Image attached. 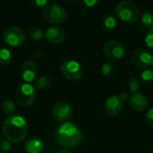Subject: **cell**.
<instances>
[{"instance_id": "obj_1", "label": "cell", "mask_w": 153, "mask_h": 153, "mask_svg": "<svg viewBox=\"0 0 153 153\" xmlns=\"http://www.w3.org/2000/svg\"><path fill=\"white\" fill-rule=\"evenodd\" d=\"M55 138L56 143L65 149H74L82 141V133L79 126L71 122L61 123L56 129Z\"/></svg>"}, {"instance_id": "obj_2", "label": "cell", "mask_w": 153, "mask_h": 153, "mask_svg": "<svg viewBox=\"0 0 153 153\" xmlns=\"http://www.w3.org/2000/svg\"><path fill=\"white\" fill-rule=\"evenodd\" d=\"M2 130L7 141L12 143H19L27 136L28 125L22 117L13 115L4 120Z\"/></svg>"}, {"instance_id": "obj_3", "label": "cell", "mask_w": 153, "mask_h": 153, "mask_svg": "<svg viewBox=\"0 0 153 153\" xmlns=\"http://www.w3.org/2000/svg\"><path fill=\"white\" fill-rule=\"evenodd\" d=\"M115 13L120 21L126 23H134L140 17L138 6L129 0L120 2L115 9Z\"/></svg>"}, {"instance_id": "obj_4", "label": "cell", "mask_w": 153, "mask_h": 153, "mask_svg": "<svg viewBox=\"0 0 153 153\" xmlns=\"http://www.w3.org/2000/svg\"><path fill=\"white\" fill-rule=\"evenodd\" d=\"M36 90L30 83L20 84L15 91V100L22 107L30 106L36 99Z\"/></svg>"}, {"instance_id": "obj_5", "label": "cell", "mask_w": 153, "mask_h": 153, "mask_svg": "<svg viewBox=\"0 0 153 153\" xmlns=\"http://www.w3.org/2000/svg\"><path fill=\"white\" fill-rule=\"evenodd\" d=\"M61 72L67 80L73 82L81 80L83 75L82 65L74 59H67L64 61L61 65Z\"/></svg>"}, {"instance_id": "obj_6", "label": "cell", "mask_w": 153, "mask_h": 153, "mask_svg": "<svg viewBox=\"0 0 153 153\" xmlns=\"http://www.w3.org/2000/svg\"><path fill=\"white\" fill-rule=\"evenodd\" d=\"M44 19L51 24H59L65 22L66 18L65 9L57 4H48L43 12Z\"/></svg>"}, {"instance_id": "obj_7", "label": "cell", "mask_w": 153, "mask_h": 153, "mask_svg": "<svg viewBox=\"0 0 153 153\" xmlns=\"http://www.w3.org/2000/svg\"><path fill=\"white\" fill-rule=\"evenodd\" d=\"M4 40L11 47H20L26 40L24 30L18 26H11L4 30L3 34Z\"/></svg>"}, {"instance_id": "obj_8", "label": "cell", "mask_w": 153, "mask_h": 153, "mask_svg": "<svg viewBox=\"0 0 153 153\" xmlns=\"http://www.w3.org/2000/svg\"><path fill=\"white\" fill-rule=\"evenodd\" d=\"M104 55L113 60H121L126 56L125 45L117 39H108L103 45Z\"/></svg>"}, {"instance_id": "obj_9", "label": "cell", "mask_w": 153, "mask_h": 153, "mask_svg": "<svg viewBox=\"0 0 153 153\" xmlns=\"http://www.w3.org/2000/svg\"><path fill=\"white\" fill-rule=\"evenodd\" d=\"M152 54L145 48H136L132 54V62L138 68L147 69L152 65Z\"/></svg>"}, {"instance_id": "obj_10", "label": "cell", "mask_w": 153, "mask_h": 153, "mask_svg": "<svg viewBox=\"0 0 153 153\" xmlns=\"http://www.w3.org/2000/svg\"><path fill=\"white\" fill-rule=\"evenodd\" d=\"M51 114L55 120L64 123L72 117L73 108L68 103L61 101L54 105L51 109Z\"/></svg>"}, {"instance_id": "obj_11", "label": "cell", "mask_w": 153, "mask_h": 153, "mask_svg": "<svg viewBox=\"0 0 153 153\" xmlns=\"http://www.w3.org/2000/svg\"><path fill=\"white\" fill-rule=\"evenodd\" d=\"M39 73V67L35 62L31 60L25 61L21 66V76L27 82H33Z\"/></svg>"}, {"instance_id": "obj_12", "label": "cell", "mask_w": 153, "mask_h": 153, "mask_svg": "<svg viewBox=\"0 0 153 153\" xmlns=\"http://www.w3.org/2000/svg\"><path fill=\"white\" fill-rule=\"evenodd\" d=\"M128 102L130 107L135 111H143L149 105L148 98L142 92H134L129 96Z\"/></svg>"}, {"instance_id": "obj_13", "label": "cell", "mask_w": 153, "mask_h": 153, "mask_svg": "<svg viewBox=\"0 0 153 153\" xmlns=\"http://www.w3.org/2000/svg\"><path fill=\"white\" fill-rule=\"evenodd\" d=\"M45 37H46V39L49 43L57 45V44H61L65 40V32L61 27L55 25V26L48 27L47 29Z\"/></svg>"}, {"instance_id": "obj_14", "label": "cell", "mask_w": 153, "mask_h": 153, "mask_svg": "<svg viewBox=\"0 0 153 153\" xmlns=\"http://www.w3.org/2000/svg\"><path fill=\"white\" fill-rule=\"evenodd\" d=\"M123 103L117 95H112L107 99L104 104V111L109 117H117L122 110Z\"/></svg>"}, {"instance_id": "obj_15", "label": "cell", "mask_w": 153, "mask_h": 153, "mask_svg": "<svg viewBox=\"0 0 153 153\" xmlns=\"http://www.w3.org/2000/svg\"><path fill=\"white\" fill-rule=\"evenodd\" d=\"M45 147L44 142L39 137L29 138L24 145L25 151L28 153H40Z\"/></svg>"}, {"instance_id": "obj_16", "label": "cell", "mask_w": 153, "mask_h": 153, "mask_svg": "<svg viewBox=\"0 0 153 153\" xmlns=\"http://www.w3.org/2000/svg\"><path fill=\"white\" fill-rule=\"evenodd\" d=\"M117 24V17L112 13H107L105 14L101 19V27L103 30L109 32L112 31Z\"/></svg>"}, {"instance_id": "obj_17", "label": "cell", "mask_w": 153, "mask_h": 153, "mask_svg": "<svg viewBox=\"0 0 153 153\" xmlns=\"http://www.w3.org/2000/svg\"><path fill=\"white\" fill-rule=\"evenodd\" d=\"M141 27L145 30H150L153 28V12L151 10H145L140 18Z\"/></svg>"}, {"instance_id": "obj_18", "label": "cell", "mask_w": 153, "mask_h": 153, "mask_svg": "<svg viewBox=\"0 0 153 153\" xmlns=\"http://www.w3.org/2000/svg\"><path fill=\"white\" fill-rule=\"evenodd\" d=\"M119 70L118 65L114 62H107L103 64L100 68V73L105 77H111L115 75Z\"/></svg>"}, {"instance_id": "obj_19", "label": "cell", "mask_w": 153, "mask_h": 153, "mask_svg": "<svg viewBox=\"0 0 153 153\" xmlns=\"http://www.w3.org/2000/svg\"><path fill=\"white\" fill-rule=\"evenodd\" d=\"M1 109L4 115L11 117V116L15 115V113L17 111V107H16L15 102L13 100L6 99L1 104Z\"/></svg>"}, {"instance_id": "obj_20", "label": "cell", "mask_w": 153, "mask_h": 153, "mask_svg": "<svg viewBox=\"0 0 153 153\" xmlns=\"http://www.w3.org/2000/svg\"><path fill=\"white\" fill-rule=\"evenodd\" d=\"M52 81L48 76H41L36 81V88L40 91H48L50 89Z\"/></svg>"}, {"instance_id": "obj_21", "label": "cell", "mask_w": 153, "mask_h": 153, "mask_svg": "<svg viewBox=\"0 0 153 153\" xmlns=\"http://www.w3.org/2000/svg\"><path fill=\"white\" fill-rule=\"evenodd\" d=\"M140 79L143 82V83L147 86L153 85V69H144L140 75Z\"/></svg>"}, {"instance_id": "obj_22", "label": "cell", "mask_w": 153, "mask_h": 153, "mask_svg": "<svg viewBox=\"0 0 153 153\" xmlns=\"http://www.w3.org/2000/svg\"><path fill=\"white\" fill-rule=\"evenodd\" d=\"M12 53L7 48H0V65H8L12 62Z\"/></svg>"}, {"instance_id": "obj_23", "label": "cell", "mask_w": 153, "mask_h": 153, "mask_svg": "<svg viewBox=\"0 0 153 153\" xmlns=\"http://www.w3.org/2000/svg\"><path fill=\"white\" fill-rule=\"evenodd\" d=\"M43 30L39 27H31L29 30V36L34 41H39L43 38Z\"/></svg>"}, {"instance_id": "obj_24", "label": "cell", "mask_w": 153, "mask_h": 153, "mask_svg": "<svg viewBox=\"0 0 153 153\" xmlns=\"http://www.w3.org/2000/svg\"><path fill=\"white\" fill-rule=\"evenodd\" d=\"M128 88L132 93L138 92L139 90V80L136 77H131L128 81Z\"/></svg>"}, {"instance_id": "obj_25", "label": "cell", "mask_w": 153, "mask_h": 153, "mask_svg": "<svg viewBox=\"0 0 153 153\" xmlns=\"http://www.w3.org/2000/svg\"><path fill=\"white\" fill-rule=\"evenodd\" d=\"M11 151V143L6 139H0V153H10Z\"/></svg>"}, {"instance_id": "obj_26", "label": "cell", "mask_w": 153, "mask_h": 153, "mask_svg": "<svg viewBox=\"0 0 153 153\" xmlns=\"http://www.w3.org/2000/svg\"><path fill=\"white\" fill-rule=\"evenodd\" d=\"M145 43L148 48L153 52V28L147 31V34L145 37Z\"/></svg>"}, {"instance_id": "obj_27", "label": "cell", "mask_w": 153, "mask_h": 153, "mask_svg": "<svg viewBox=\"0 0 153 153\" xmlns=\"http://www.w3.org/2000/svg\"><path fill=\"white\" fill-rule=\"evenodd\" d=\"M30 4L36 8H43L48 4V2L47 0H31Z\"/></svg>"}, {"instance_id": "obj_28", "label": "cell", "mask_w": 153, "mask_h": 153, "mask_svg": "<svg viewBox=\"0 0 153 153\" xmlns=\"http://www.w3.org/2000/svg\"><path fill=\"white\" fill-rule=\"evenodd\" d=\"M145 122L149 126L153 127V108H150L145 115Z\"/></svg>"}, {"instance_id": "obj_29", "label": "cell", "mask_w": 153, "mask_h": 153, "mask_svg": "<svg viewBox=\"0 0 153 153\" xmlns=\"http://www.w3.org/2000/svg\"><path fill=\"white\" fill-rule=\"evenodd\" d=\"M99 3H100V1H98V0H83L82 2V4H83V6L84 7H87V8L94 7Z\"/></svg>"}, {"instance_id": "obj_30", "label": "cell", "mask_w": 153, "mask_h": 153, "mask_svg": "<svg viewBox=\"0 0 153 153\" xmlns=\"http://www.w3.org/2000/svg\"><path fill=\"white\" fill-rule=\"evenodd\" d=\"M117 97H118V99L120 100V101L122 103L126 101V100H128V99H129V95L126 92H125V91H121L120 93H118Z\"/></svg>"}, {"instance_id": "obj_31", "label": "cell", "mask_w": 153, "mask_h": 153, "mask_svg": "<svg viewBox=\"0 0 153 153\" xmlns=\"http://www.w3.org/2000/svg\"><path fill=\"white\" fill-rule=\"evenodd\" d=\"M57 153H72L68 149H65V148H63V149H61V150H59Z\"/></svg>"}, {"instance_id": "obj_32", "label": "cell", "mask_w": 153, "mask_h": 153, "mask_svg": "<svg viewBox=\"0 0 153 153\" xmlns=\"http://www.w3.org/2000/svg\"><path fill=\"white\" fill-rule=\"evenodd\" d=\"M151 153H153V146L152 147V149H151Z\"/></svg>"}, {"instance_id": "obj_33", "label": "cell", "mask_w": 153, "mask_h": 153, "mask_svg": "<svg viewBox=\"0 0 153 153\" xmlns=\"http://www.w3.org/2000/svg\"><path fill=\"white\" fill-rule=\"evenodd\" d=\"M152 65V66L153 67V59H152V65Z\"/></svg>"}]
</instances>
